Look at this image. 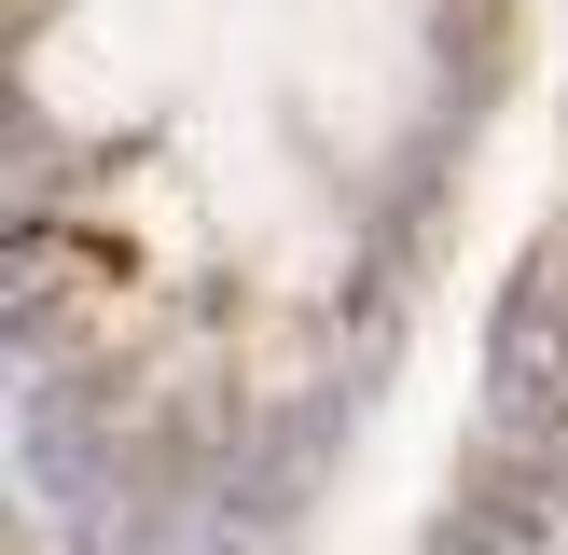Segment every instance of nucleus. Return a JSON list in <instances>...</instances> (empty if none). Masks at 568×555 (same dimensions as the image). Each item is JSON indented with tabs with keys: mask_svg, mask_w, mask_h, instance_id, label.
Here are the masks:
<instances>
[{
	"mask_svg": "<svg viewBox=\"0 0 568 555\" xmlns=\"http://www.w3.org/2000/svg\"><path fill=\"white\" fill-rule=\"evenodd\" d=\"M292 98H305V125H320V153L375 167L388 139L416 125V98H430L416 14H403V0H305V28H292Z\"/></svg>",
	"mask_w": 568,
	"mask_h": 555,
	"instance_id": "1",
	"label": "nucleus"
},
{
	"mask_svg": "<svg viewBox=\"0 0 568 555\" xmlns=\"http://www.w3.org/2000/svg\"><path fill=\"white\" fill-rule=\"evenodd\" d=\"M28 98L55 125H83V139L166 111L181 98V14H153V0H70L42 28V56H28Z\"/></svg>",
	"mask_w": 568,
	"mask_h": 555,
	"instance_id": "2",
	"label": "nucleus"
}]
</instances>
